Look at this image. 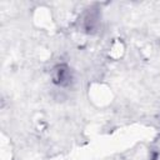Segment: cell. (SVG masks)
Here are the masks:
<instances>
[{
  "label": "cell",
  "instance_id": "cell-2",
  "mask_svg": "<svg viewBox=\"0 0 160 160\" xmlns=\"http://www.w3.org/2000/svg\"><path fill=\"white\" fill-rule=\"evenodd\" d=\"M100 25V14L98 9L90 8L81 15V28L88 34H94Z\"/></svg>",
  "mask_w": 160,
  "mask_h": 160
},
{
  "label": "cell",
  "instance_id": "cell-1",
  "mask_svg": "<svg viewBox=\"0 0 160 160\" xmlns=\"http://www.w3.org/2000/svg\"><path fill=\"white\" fill-rule=\"evenodd\" d=\"M51 80H52V82L55 85H58L60 88L69 86L74 80L71 69L65 64L55 65L52 68V70H51Z\"/></svg>",
  "mask_w": 160,
  "mask_h": 160
}]
</instances>
